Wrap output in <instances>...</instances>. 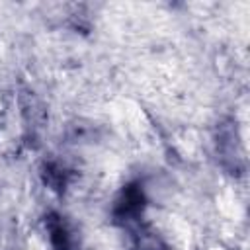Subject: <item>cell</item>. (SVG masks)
<instances>
[{
    "mask_svg": "<svg viewBox=\"0 0 250 250\" xmlns=\"http://www.w3.org/2000/svg\"><path fill=\"white\" fill-rule=\"evenodd\" d=\"M145 203H146V199H145L143 188L139 184H127L121 189L119 199L115 201L113 217L117 221H131L145 209Z\"/></svg>",
    "mask_w": 250,
    "mask_h": 250,
    "instance_id": "obj_1",
    "label": "cell"
},
{
    "mask_svg": "<svg viewBox=\"0 0 250 250\" xmlns=\"http://www.w3.org/2000/svg\"><path fill=\"white\" fill-rule=\"evenodd\" d=\"M43 180H45V184H47L51 189L62 191V189L66 188V184H68V172H66L64 168H61L59 164L49 162V164H45V168H43Z\"/></svg>",
    "mask_w": 250,
    "mask_h": 250,
    "instance_id": "obj_3",
    "label": "cell"
},
{
    "mask_svg": "<svg viewBox=\"0 0 250 250\" xmlns=\"http://www.w3.org/2000/svg\"><path fill=\"white\" fill-rule=\"evenodd\" d=\"M47 230H49V238H51L53 250H72L70 234H68L62 219L57 217L55 213L47 217Z\"/></svg>",
    "mask_w": 250,
    "mask_h": 250,
    "instance_id": "obj_2",
    "label": "cell"
}]
</instances>
